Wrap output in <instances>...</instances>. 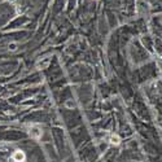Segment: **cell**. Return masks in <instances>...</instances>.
<instances>
[{
	"label": "cell",
	"mask_w": 162,
	"mask_h": 162,
	"mask_svg": "<svg viewBox=\"0 0 162 162\" xmlns=\"http://www.w3.org/2000/svg\"><path fill=\"white\" fill-rule=\"evenodd\" d=\"M29 135H30L33 139L39 140L42 137V129H40L38 125H31L29 126Z\"/></svg>",
	"instance_id": "6da1fadb"
},
{
	"label": "cell",
	"mask_w": 162,
	"mask_h": 162,
	"mask_svg": "<svg viewBox=\"0 0 162 162\" xmlns=\"http://www.w3.org/2000/svg\"><path fill=\"white\" fill-rule=\"evenodd\" d=\"M26 159V156L21 149H17L13 154H12V161L13 162H25Z\"/></svg>",
	"instance_id": "7a4b0ae2"
},
{
	"label": "cell",
	"mask_w": 162,
	"mask_h": 162,
	"mask_svg": "<svg viewBox=\"0 0 162 162\" xmlns=\"http://www.w3.org/2000/svg\"><path fill=\"white\" fill-rule=\"evenodd\" d=\"M108 141H109L112 145H119L121 144V137L118 136V135L109 134L108 135Z\"/></svg>",
	"instance_id": "3957f363"
}]
</instances>
